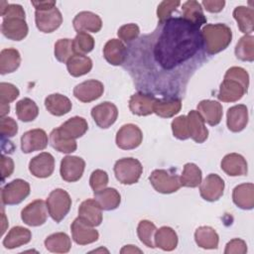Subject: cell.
<instances>
[{"mask_svg":"<svg viewBox=\"0 0 254 254\" xmlns=\"http://www.w3.org/2000/svg\"><path fill=\"white\" fill-rule=\"evenodd\" d=\"M204 61L200 28L178 16L128 44L124 67L139 91L180 97Z\"/></svg>","mask_w":254,"mask_h":254,"instance_id":"cell-1","label":"cell"},{"mask_svg":"<svg viewBox=\"0 0 254 254\" xmlns=\"http://www.w3.org/2000/svg\"><path fill=\"white\" fill-rule=\"evenodd\" d=\"M1 24L2 34L9 40L21 41L28 35V25L26 23L25 11L21 5L1 2Z\"/></svg>","mask_w":254,"mask_h":254,"instance_id":"cell-2","label":"cell"},{"mask_svg":"<svg viewBox=\"0 0 254 254\" xmlns=\"http://www.w3.org/2000/svg\"><path fill=\"white\" fill-rule=\"evenodd\" d=\"M249 87V74L240 66H232L224 74L217 98L222 102H235L243 97Z\"/></svg>","mask_w":254,"mask_h":254,"instance_id":"cell-3","label":"cell"},{"mask_svg":"<svg viewBox=\"0 0 254 254\" xmlns=\"http://www.w3.org/2000/svg\"><path fill=\"white\" fill-rule=\"evenodd\" d=\"M200 32L204 52L209 56L225 50L232 40L231 29L225 24H207L200 30Z\"/></svg>","mask_w":254,"mask_h":254,"instance_id":"cell-4","label":"cell"},{"mask_svg":"<svg viewBox=\"0 0 254 254\" xmlns=\"http://www.w3.org/2000/svg\"><path fill=\"white\" fill-rule=\"evenodd\" d=\"M46 202L49 214L56 222H61L68 213L71 206V198L68 192L63 189L52 190Z\"/></svg>","mask_w":254,"mask_h":254,"instance_id":"cell-5","label":"cell"},{"mask_svg":"<svg viewBox=\"0 0 254 254\" xmlns=\"http://www.w3.org/2000/svg\"><path fill=\"white\" fill-rule=\"evenodd\" d=\"M143 173V167L137 159L123 158L114 165V174L119 183L123 185L136 184Z\"/></svg>","mask_w":254,"mask_h":254,"instance_id":"cell-6","label":"cell"},{"mask_svg":"<svg viewBox=\"0 0 254 254\" xmlns=\"http://www.w3.org/2000/svg\"><path fill=\"white\" fill-rule=\"evenodd\" d=\"M149 181L153 188L161 193H173L182 187L180 177L170 171L159 169L152 172Z\"/></svg>","mask_w":254,"mask_h":254,"instance_id":"cell-7","label":"cell"},{"mask_svg":"<svg viewBox=\"0 0 254 254\" xmlns=\"http://www.w3.org/2000/svg\"><path fill=\"white\" fill-rule=\"evenodd\" d=\"M30 194V185L22 179H16L6 184L1 191L3 204L14 205L22 202Z\"/></svg>","mask_w":254,"mask_h":254,"instance_id":"cell-8","label":"cell"},{"mask_svg":"<svg viewBox=\"0 0 254 254\" xmlns=\"http://www.w3.org/2000/svg\"><path fill=\"white\" fill-rule=\"evenodd\" d=\"M48 212L47 202L43 199H36L22 209L21 218L29 226H40L47 221Z\"/></svg>","mask_w":254,"mask_h":254,"instance_id":"cell-9","label":"cell"},{"mask_svg":"<svg viewBox=\"0 0 254 254\" xmlns=\"http://www.w3.org/2000/svg\"><path fill=\"white\" fill-rule=\"evenodd\" d=\"M143 140L141 129L135 124L123 125L116 134V145L122 150H132L140 146Z\"/></svg>","mask_w":254,"mask_h":254,"instance_id":"cell-10","label":"cell"},{"mask_svg":"<svg viewBox=\"0 0 254 254\" xmlns=\"http://www.w3.org/2000/svg\"><path fill=\"white\" fill-rule=\"evenodd\" d=\"M85 162L77 156H65L61 162L60 173L64 181L68 183L77 182L83 175Z\"/></svg>","mask_w":254,"mask_h":254,"instance_id":"cell-11","label":"cell"},{"mask_svg":"<svg viewBox=\"0 0 254 254\" xmlns=\"http://www.w3.org/2000/svg\"><path fill=\"white\" fill-rule=\"evenodd\" d=\"M91 116L98 127L107 129L115 123L118 116V109L115 104L104 101L91 109Z\"/></svg>","mask_w":254,"mask_h":254,"instance_id":"cell-12","label":"cell"},{"mask_svg":"<svg viewBox=\"0 0 254 254\" xmlns=\"http://www.w3.org/2000/svg\"><path fill=\"white\" fill-rule=\"evenodd\" d=\"M200 196L206 201L218 200L224 191V181L216 174H209L199 185Z\"/></svg>","mask_w":254,"mask_h":254,"instance_id":"cell-13","label":"cell"},{"mask_svg":"<svg viewBox=\"0 0 254 254\" xmlns=\"http://www.w3.org/2000/svg\"><path fill=\"white\" fill-rule=\"evenodd\" d=\"M35 22L37 28L43 33H52L56 31L63 23V16L57 7L49 10L36 11Z\"/></svg>","mask_w":254,"mask_h":254,"instance_id":"cell-14","label":"cell"},{"mask_svg":"<svg viewBox=\"0 0 254 254\" xmlns=\"http://www.w3.org/2000/svg\"><path fill=\"white\" fill-rule=\"evenodd\" d=\"M70 231L73 241L78 245H87L95 242L98 237V231L90 224L77 217L70 225Z\"/></svg>","mask_w":254,"mask_h":254,"instance_id":"cell-15","label":"cell"},{"mask_svg":"<svg viewBox=\"0 0 254 254\" xmlns=\"http://www.w3.org/2000/svg\"><path fill=\"white\" fill-rule=\"evenodd\" d=\"M48 146V135L43 129H32L25 132L21 137V149L23 153L29 154L42 151Z\"/></svg>","mask_w":254,"mask_h":254,"instance_id":"cell-16","label":"cell"},{"mask_svg":"<svg viewBox=\"0 0 254 254\" xmlns=\"http://www.w3.org/2000/svg\"><path fill=\"white\" fill-rule=\"evenodd\" d=\"M55 170V158L48 152L40 153L31 159L29 163L30 173L40 179L50 177Z\"/></svg>","mask_w":254,"mask_h":254,"instance_id":"cell-17","label":"cell"},{"mask_svg":"<svg viewBox=\"0 0 254 254\" xmlns=\"http://www.w3.org/2000/svg\"><path fill=\"white\" fill-rule=\"evenodd\" d=\"M104 91L103 83L96 79H88L73 88V95L81 102H91L98 99Z\"/></svg>","mask_w":254,"mask_h":254,"instance_id":"cell-18","label":"cell"},{"mask_svg":"<svg viewBox=\"0 0 254 254\" xmlns=\"http://www.w3.org/2000/svg\"><path fill=\"white\" fill-rule=\"evenodd\" d=\"M157 97L151 93L137 92L131 95L129 99L130 111L139 116H147L154 113V105L157 101Z\"/></svg>","mask_w":254,"mask_h":254,"instance_id":"cell-19","label":"cell"},{"mask_svg":"<svg viewBox=\"0 0 254 254\" xmlns=\"http://www.w3.org/2000/svg\"><path fill=\"white\" fill-rule=\"evenodd\" d=\"M72 25L77 33H97L102 28V21L97 14L89 11H82L76 14V16L73 18Z\"/></svg>","mask_w":254,"mask_h":254,"instance_id":"cell-20","label":"cell"},{"mask_svg":"<svg viewBox=\"0 0 254 254\" xmlns=\"http://www.w3.org/2000/svg\"><path fill=\"white\" fill-rule=\"evenodd\" d=\"M78 217L95 227L102 222V208L95 198L83 200L78 207Z\"/></svg>","mask_w":254,"mask_h":254,"instance_id":"cell-21","label":"cell"},{"mask_svg":"<svg viewBox=\"0 0 254 254\" xmlns=\"http://www.w3.org/2000/svg\"><path fill=\"white\" fill-rule=\"evenodd\" d=\"M221 170L228 176H246L248 165L243 156L237 153H230L224 156L221 161Z\"/></svg>","mask_w":254,"mask_h":254,"instance_id":"cell-22","label":"cell"},{"mask_svg":"<svg viewBox=\"0 0 254 254\" xmlns=\"http://www.w3.org/2000/svg\"><path fill=\"white\" fill-rule=\"evenodd\" d=\"M226 124L231 132H240L248 124V108L244 104L230 107L226 114Z\"/></svg>","mask_w":254,"mask_h":254,"instance_id":"cell-23","label":"cell"},{"mask_svg":"<svg viewBox=\"0 0 254 254\" xmlns=\"http://www.w3.org/2000/svg\"><path fill=\"white\" fill-rule=\"evenodd\" d=\"M197 112L204 122L210 126L218 125L222 119V105L214 100H201L197 104Z\"/></svg>","mask_w":254,"mask_h":254,"instance_id":"cell-24","label":"cell"},{"mask_svg":"<svg viewBox=\"0 0 254 254\" xmlns=\"http://www.w3.org/2000/svg\"><path fill=\"white\" fill-rule=\"evenodd\" d=\"M105 60L112 65H121L127 58V48L118 39L109 40L103 48Z\"/></svg>","mask_w":254,"mask_h":254,"instance_id":"cell-25","label":"cell"},{"mask_svg":"<svg viewBox=\"0 0 254 254\" xmlns=\"http://www.w3.org/2000/svg\"><path fill=\"white\" fill-rule=\"evenodd\" d=\"M190 138L196 143H203L208 137V130L204 125V120L196 110H190L187 115Z\"/></svg>","mask_w":254,"mask_h":254,"instance_id":"cell-26","label":"cell"},{"mask_svg":"<svg viewBox=\"0 0 254 254\" xmlns=\"http://www.w3.org/2000/svg\"><path fill=\"white\" fill-rule=\"evenodd\" d=\"M233 202L241 209H252L254 207V185L246 183L236 186L232 191Z\"/></svg>","mask_w":254,"mask_h":254,"instance_id":"cell-27","label":"cell"},{"mask_svg":"<svg viewBox=\"0 0 254 254\" xmlns=\"http://www.w3.org/2000/svg\"><path fill=\"white\" fill-rule=\"evenodd\" d=\"M88 129L86 120L83 117L74 116L64 122L60 127H58L59 132L68 138V139H77L85 134Z\"/></svg>","mask_w":254,"mask_h":254,"instance_id":"cell-28","label":"cell"},{"mask_svg":"<svg viewBox=\"0 0 254 254\" xmlns=\"http://www.w3.org/2000/svg\"><path fill=\"white\" fill-rule=\"evenodd\" d=\"M182 98L176 96L158 98L154 105V113L162 118H170L180 112Z\"/></svg>","mask_w":254,"mask_h":254,"instance_id":"cell-29","label":"cell"},{"mask_svg":"<svg viewBox=\"0 0 254 254\" xmlns=\"http://www.w3.org/2000/svg\"><path fill=\"white\" fill-rule=\"evenodd\" d=\"M45 106L47 110L55 116H63L68 113L72 107L70 100L61 93L48 95L45 99Z\"/></svg>","mask_w":254,"mask_h":254,"instance_id":"cell-30","label":"cell"},{"mask_svg":"<svg viewBox=\"0 0 254 254\" xmlns=\"http://www.w3.org/2000/svg\"><path fill=\"white\" fill-rule=\"evenodd\" d=\"M32 239V233L28 228L14 226L9 230L3 239V245L7 249H14L29 243Z\"/></svg>","mask_w":254,"mask_h":254,"instance_id":"cell-31","label":"cell"},{"mask_svg":"<svg viewBox=\"0 0 254 254\" xmlns=\"http://www.w3.org/2000/svg\"><path fill=\"white\" fill-rule=\"evenodd\" d=\"M183 18L193 24L197 28H200L203 24L206 23V18L203 14L201 4L194 0L187 1L182 6Z\"/></svg>","mask_w":254,"mask_h":254,"instance_id":"cell-32","label":"cell"},{"mask_svg":"<svg viewBox=\"0 0 254 254\" xmlns=\"http://www.w3.org/2000/svg\"><path fill=\"white\" fill-rule=\"evenodd\" d=\"M154 242L156 247H159L164 251H172L178 245V235L173 228L162 226L156 230Z\"/></svg>","mask_w":254,"mask_h":254,"instance_id":"cell-33","label":"cell"},{"mask_svg":"<svg viewBox=\"0 0 254 254\" xmlns=\"http://www.w3.org/2000/svg\"><path fill=\"white\" fill-rule=\"evenodd\" d=\"M94 198L103 210L116 209L121 202V195L117 190L113 188H105L94 192Z\"/></svg>","mask_w":254,"mask_h":254,"instance_id":"cell-34","label":"cell"},{"mask_svg":"<svg viewBox=\"0 0 254 254\" xmlns=\"http://www.w3.org/2000/svg\"><path fill=\"white\" fill-rule=\"evenodd\" d=\"M195 243L203 249H216L219 237L216 231L210 226H200L194 232Z\"/></svg>","mask_w":254,"mask_h":254,"instance_id":"cell-35","label":"cell"},{"mask_svg":"<svg viewBox=\"0 0 254 254\" xmlns=\"http://www.w3.org/2000/svg\"><path fill=\"white\" fill-rule=\"evenodd\" d=\"M233 17L237 22L239 30L250 35L254 29V10L246 6H238L233 10Z\"/></svg>","mask_w":254,"mask_h":254,"instance_id":"cell-36","label":"cell"},{"mask_svg":"<svg viewBox=\"0 0 254 254\" xmlns=\"http://www.w3.org/2000/svg\"><path fill=\"white\" fill-rule=\"evenodd\" d=\"M21 64V56L14 48L4 49L0 53V73L6 74L14 72Z\"/></svg>","mask_w":254,"mask_h":254,"instance_id":"cell-37","label":"cell"},{"mask_svg":"<svg viewBox=\"0 0 254 254\" xmlns=\"http://www.w3.org/2000/svg\"><path fill=\"white\" fill-rule=\"evenodd\" d=\"M45 247L53 253H66L70 250L71 241L64 232H56L45 239Z\"/></svg>","mask_w":254,"mask_h":254,"instance_id":"cell-38","label":"cell"},{"mask_svg":"<svg viewBox=\"0 0 254 254\" xmlns=\"http://www.w3.org/2000/svg\"><path fill=\"white\" fill-rule=\"evenodd\" d=\"M66 68L70 75L78 77L88 73L92 68L90 58L82 55H73L66 63Z\"/></svg>","mask_w":254,"mask_h":254,"instance_id":"cell-39","label":"cell"},{"mask_svg":"<svg viewBox=\"0 0 254 254\" xmlns=\"http://www.w3.org/2000/svg\"><path fill=\"white\" fill-rule=\"evenodd\" d=\"M19 89L12 83L1 82L0 83V115L5 117L10 111L9 103L14 101L19 96Z\"/></svg>","mask_w":254,"mask_h":254,"instance_id":"cell-40","label":"cell"},{"mask_svg":"<svg viewBox=\"0 0 254 254\" xmlns=\"http://www.w3.org/2000/svg\"><path fill=\"white\" fill-rule=\"evenodd\" d=\"M16 114L21 121L31 122L37 118L39 108L34 100L25 97L16 103Z\"/></svg>","mask_w":254,"mask_h":254,"instance_id":"cell-41","label":"cell"},{"mask_svg":"<svg viewBox=\"0 0 254 254\" xmlns=\"http://www.w3.org/2000/svg\"><path fill=\"white\" fill-rule=\"evenodd\" d=\"M202 179L201 170L193 163H187L183 174L180 177L181 185L187 188H196L200 185Z\"/></svg>","mask_w":254,"mask_h":254,"instance_id":"cell-42","label":"cell"},{"mask_svg":"<svg viewBox=\"0 0 254 254\" xmlns=\"http://www.w3.org/2000/svg\"><path fill=\"white\" fill-rule=\"evenodd\" d=\"M50 143L54 149L61 153H72L76 150L77 144L76 141L73 139H68L63 136L58 128L54 129L50 134Z\"/></svg>","mask_w":254,"mask_h":254,"instance_id":"cell-43","label":"cell"},{"mask_svg":"<svg viewBox=\"0 0 254 254\" xmlns=\"http://www.w3.org/2000/svg\"><path fill=\"white\" fill-rule=\"evenodd\" d=\"M235 56L243 62L254 61V37L252 35H245L236 44Z\"/></svg>","mask_w":254,"mask_h":254,"instance_id":"cell-44","label":"cell"},{"mask_svg":"<svg viewBox=\"0 0 254 254\" xmlns=\"http://www.w3.org/2000/svg\"><path fill=\"white\" fill-rule=\"evenodd\" d=\"M157 230L156 225L149 220H141L137 227V234L140 241L149 248H155V232Z\"/></svg>","mask_w":254,"mask_h":254,"instance_id":"cell-45","label":"cell"},{"mask_svg":"<svg viewBox=\"0 0 254 254\" xmlns=\"http://www.w3.org/2000/svg\"><path fill=\"white\" fill-rule=\"evenodd\" d=\"M72 47L75 55L85 56L94 48V39L88 33L79 32L72 40Z\"/></svg>","mask_w":254,"mask_h":254,"instance_id":"cell-46","label":"cell"},{"mask_svg":"<svg viewBox=\"0 0 254 254\" xmlns=\"http://www.w3.org/2000/svg\"><path fill=\"white\" fill-rule=\"evenodd\" d=\"M74 51L72 47V40L70 39H60L55 44V57L56 59L64 64L73 56Z\"/></svg>","mask_w":254,"mask_h":254,"instance_id":"cell-47","label":"cell"},{"mask_svg":"<svg viewBox=\"0 0 254 254\" xmlns=\"http://www.w3.org/2000/svg\"><path fill=\"white\" fill-rule=\"evenodd\" d=\"M172 131L176 138L180 140H187L190 138L189 126L187 116L182 115L172 121Z\"/></svg>","mask_w":254,"mask_h":254,"instance_id":"cell-48","label":"cell"},{"mask_svg":"<svg viewBox=\"0 0 254 254\" xmlns=\"http://www.w3.org/2000/svg\"><path fill=\"white\" fill-rule=\"evenodd\" d=\"M139 34H140L139 27L133 23L121 26L117 32L119 39L127 44H130L135 40H137L139 37Z\"/></svg>","mask_w":254,"mask_h":254,"instance_id":"cell-49","label":"cell"},{"mask_svg":"<svg viewBox=\"0 0 254 254\" xmlns=\"http://www.w3.org/2000/svg\"><path fill=\"white\" fill-rule=\"evenodd\" d=\"M108 184V175L103 170H95L91 173L89 179V185L93 192L99 191L106 188Z\"/></svg>","mask_w":254,"mask_h":254,"instance_id":"cell-50","label":"cell"},{"mask_svg":"<svg viewBox=\"0 0 254 254\" xmlns=\"http://www.w3.org/2000/svg\"><path fill=\"white\" fill-rule=\"evenodd\" d=\"M181 5L180 1H163L159 4L157 9V16L159 23L173 17L172 14Z\"/></svg>","mask_w":254,"mask_h":254,"instance_id":"cell-51","label":"cell"},{"mask_svg":"<svg viewBox=\"0 0 254 254\" xmlns=\"http://www.w3.org/2000/svg\"><path fill=\"white\" fill-rule=\"evenodd\" d=\"M0 132L2 138L14 137L18 132V124L11 117H1Z\"/></svg>","mask_w":254,"mask_h":254,"instance_id":"cell-52","label":"cell"},{"mask_svg":"<svg viewBox=\"0 0 254 254\" xmlns=\"http://www.w3.org/2000/svg\"><path fill=\"white\" fill-rule=\"evenodd\" d=\"M247 252L246 242L240 238H234L230 240L226 246L224 253L225 254H245Z\"/></svg>","mask_w":254,"mask_h":254,"instance_id":"cell-53","label":"cell"},{"mask_svg":"<svg viewBox=\"0 0 254 254\" xmlns=\"http://www.w3.org/2000/svg\"><path fill=\"white\" fill-rule=\"evenodd\" d=\"M14 172V162L10 157L5 155L1 156V174H2V181L6 178H9L12 173Z\"/></svg>","mask_w":254,"mask_h":254,"instance_id":"cell-54","label":"cell"},{"mask_svg":"<svg viewBox=\"0 0 254 254\" xmlns=\"http://www.w3.org/2000/svg\"><path fill=\"white\" fill-rule=\"evenodd\" d=\"M201 4L206 11L210 13H218L223 9L225 5V1L224 0H203Z\"/></svg>","mask_w":254,"mask_h":254,"instance_id":"cell-55","label":"cell"},{"mask_svg":"<svg viewBox=\"0 0 254 254\" xmlns=\"http://www.w3.org/2000/svg\"><path fill=\"white\" fill-rule=\"evenodd\" d=\"M31 4L35 7L36 11H44V10H49L54 7H56V1H31Z\"/></svg>","mask_w":254,"mask_h":254,"instance_id":"cell-56","label":"cell"},{"mask_svg":"<svg viewBox=\"0 0 254 254\" xmlns=\"http://www.w3.org/2000/svg\"><path fill=\"white\" fill-rule=\"evenodd\" d=\"M120 252H121V253H135V252L141 253L142 251H141L139 248L135 247L134 245H126V246H124V247L121 249Z\"/></svg>","mask_w":254,"mask_h":254,"instance_id":"cell-57","label":"cell"}]
</instances>
